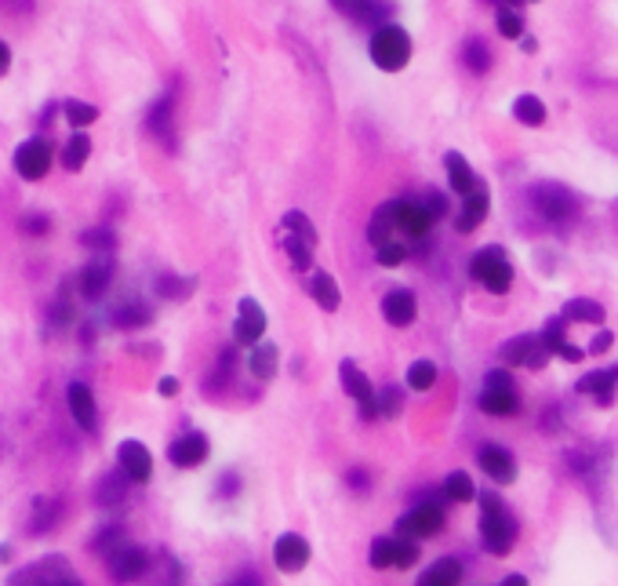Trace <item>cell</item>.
Instances as JSON below:
<instances>
[{"mask_svg":"<svg viewBox=\"0 0 618 586\" xmlns=\"http://www.w3.org/2000/svg\"><path fill=\"white\" fill-rule=\"evenodd\" d=\"M528 204L531 212L539 215L546 226H553V230H564V226H571L582 215L579 193H571L564 182H535L528 190Z\"/></svg>","mask_w":618,"mask_h":586,"instance_id":"1","label":"cell"},{"mask_svg":"<svg viewBox=\"0 0 618 586\" xmlns=\"http://www.w3.org/2000/svg\"><path fill=\"white\" fill-rule=\"evenodd\" d=\"M477 503H480V543H484V550L495 557L509 554L513 543H517V521H513V514H509L506 503L495 492L477 496Z\"/></svg>","mask_w":618,"mask_h":586,"instance_id":"2","label":"cell"},{"mask_svg":"<svg viewBox=\"0 0 618 586\" xmlns=\"http://www.w3.org/2000/svg\"><path fill=\"white\" fill-rule=\"evenodd\" d=\"M368 55L382 73H400L411 62V33L397 22H382L371 33Z\"/></svg>","mask_w":618,"mask_h":586,"instance_id":"3","label":"cell"},{"mask_svg":"<svg viewBox=\"0 0 618 586\" xmlns=\"http://www.w3.org/2000/svg\"><path fill=\"white\" fill-rule=\"evenodd\" d=\"M469 277H473L477 284H484L488 292L506 295L509 284H513V263H509L506 248H499V244L480 248V252L469 259Z\"/></svg>","mask_w":618,"mask_h":586,"instance_id":"4","label":"cell"},{"mask_svg":"<svg viewBox=\"0 0 618 586\" xmlns=\"http://www.w3.org/2000/svg\"><path fill=\"white\" fill-rule=\"evenodd\" d=\"M389 215H393V226H397V237H411V241H426L429 230H433V215L426 212V204L415 201V197H397L389 201Z\"/></svg>","mask_w":618,"mask_h":586,"instance_id":"5","label":"cell"},{"mask_svg":"<svg viewBox=\"0 0 618 586\" xmlns=\"http://www.w3.org/2000/svg\"><path fill=\"white\" fill-rule=\"evenodd\" d=\"M106 568H110V579L113 583H135L150 572V554L142 550V546H113L110 554H106Z\"/></svg>","mask_w":618,"mask_h":586,"instance_id":"6","label":"cell"},{"mask_svg":"<svg viewBox=\"0 0 618 586\" xmlns=\"http://www.w3.org/2000/svg\"><path fill=\"white\" fill-rule=\"evenodd\" d=\"M440 528H444V510H440L433 499H426V503L411 506L408 514L397 521V536L404 539H429L437 536Z\"/></svg>","mask_w":618,"mask_h":586,"instance_id":"7","label":"cell"},{"mask_svg":"<svg viewBox=\"0 0 618 586\" xmlns=\"http://www.w3.org/2000/svg\"><path fill=\"white\" fill-rule=\"evenodd\" d=\"M499 357L513 368H531V372H539L549 364V350L542 346L539 335H517V339H509V343L499 346Z\"/></svg>","mask_w":618,"mask_h":586,"instance_id":"8","label":"cell"},{"mask_svg":"<svg viewBox=\"0 0 618 586\" xmlns=\"http://www.w3.org/2000/svg\"><path fill=\"white\" fill-rule=\"evenodd\" d=\"M51 142L48 139H26L15 150V172H19V179H26V182H40L44 175L51 172Z\"/></svg>","mask_w":618,"mask_h":586,"instance_id":"9","label":"cell"},{"mask_svg":"<svg viewBox=\"0 0 618 586\" xmlns=\"http://www.w3.org/2000/svg\"><path fill=\"white\" fill-rule=\"evenodd\" d=\"M266 310H262L251 295H244L237 303V321H233V339L244 346H255L262 343V335H266Z\"/></svg>","mask_w":618,"mask_h":586,"instance_id":"10","label":"cell"},{"mask_svg":"<svg viewBox=\"0 0 618 586\" xmlns=\"http://www.w3.org/2000/svg\"><path fill=\"white\" fill-rule=\"evenodd\" d=\"M339 379H342V390H346L353 401L360 405V415L364 419H375V386H371V379L364 372H360L353 361H342L339 364Z\"/></svg>","mask_w":618,"mask_h":586,"instance_id":"11","label":"cell"},{"mask_svg":"<svg viewBox=\"0 0 618 586\" xmlns=\"http://www.w3.org/2000/svg\"><path fill=\"white\" fill-rule=\"evenodd\" d=\"M117 463H120V474L128 477L131 485H146L153 477V455L142 441H124L117 448Z\"/></svg>","mask_w":618,"mask_h":586,"instance_id":"12","label":"cell"},{"mask_svg":"<svg viewBox=\"0 0 618 586\" xmlns=\"http://www.w3.org/2000/svg\"><path fill=\"white\" fill-rule=\"evenodd\" d=\"M309 557H313V550H309L306 539L295 536V532L280 536L277 546H273V561H277V568L284 572V576H295V572H302V568L309 565Z\"/></svg>","mask_w":618,"mask_h":586,"instance_id":"13","label":"cell"},{"mask_svg":"<svg viewBox=\"0 0 618 586\" xmlns=\"http://www.w3.org/2000/svg\"><path fill=\"white\" fill-rule=\"evenodd\" d=\"M488 212H491V193L484 182H477V190H469L466 197H462V208H459V215H455V230L473 233L484 219H488Z\"/></svg>","mask_w":618,"mask_h":586,"instance_id":"14","label":"cell"},{"mask_svg":"<svg viewBox=\"0 0 618 586\" xmlns=\"http://www.w3.org/2000/svg\"><path fill=\"white\" fill-rule=\"evenodd\" d=\"M477 463L495 485H513V481H517V463H513V455L502 445H484L477 455Z\"/></svg>","mask_w":618,"mask_h":586,"instance_id":"15","label":"cell"},{"mask_svg":"<svg viewBox=\"0 0 618 586\" xmlns=\"http://www.w3.org/2000/svg\"><path fill=\"white\" fill-rule=\"evenodd\" d=\"M11 586H80V579H73L70 572H66V565H59V561L51 557L44 565L19 572V576L11 579Z\"/></svg>","mask_w":618,"mask_h":586,"instance_id":"16","label":"cell"},{"mask_svg":"<svg viewBox=\"0 0 618 586\" xmlns=\"http://www.w3.org/2000/svg\"><path fill=\"white\" fill-rule=\"evenodd\" d=\"M168 459L171 466H182V470H193V466H200L204 459H208V437L204 434H182L179 441H171L168 445Z\"/></svg>","mask_w":618,"mask_h":586,"instance_id":"17","label":"cell"},{"mask_svg":"<svg viewBox=\"0 0 618 586\" xmlns=\"http://www.w3.org/2000/svg\"><path fill=\"white\" fill-rule=\"evenodd\" d=\"M575 390L586 397H593L597 405H615V390H618V364L615 368H600V372L582 375Z\"/></svg>","mask_w":618,"mask_h":586,"instance_id":"18","label":"cell"},{"mask_svg":"<svg viewBox=\"0 0 618 586\" xmlns=\"http://www.w3.org/2000/svg\"><path fill=\"white\" fill-rule=\"evenodd\" d=\"M382 314H386V321L393 324V328H408V324H415V317H419L415 292H411V288H393V292L382 299Z\"/></svg>","mask_w":618,"mask_h":586,"instance_id":"19","label":"cell"},{"mask_svg":"<svg viewBox=\"0 0 618 586\" xmlns=\"http://www.w3.org/2000/svg\"><path fill=\"white\" fill-rule=\"evenodd\" d=\"M146 124L168 150H175V95H164V99L153 102L150 113H146Z\"/></svg>","mask_w":618,"mask_h":586,"instance_id":"20","label":"cell"},{"mask_svg":"<svg viewBox=\"0 0 618 586\" xmlns=\"http://www.w3.org/2000/svg\"><path fill=\"white\" fill-rule=\"evenodd\" d=\"M539 339H542V346H546L549 354H557L560 361H582V350L575 343H568V339H564V317H549L546 321V328H542L539 332Z\"/></svg>","mask_w":618,"mask_h":586,"instance_id":"21","label":"cell"},{"mask_svg":"<svg viewBox=\"0 0 618 586\" xmlns=\"http://www.w3.org/2000/svg\"><path fill=\"white\" fill-rule=\"evenodd\" d=\"M70 412L77 419L80 430H95L99 426V408H95V394L88 383H70Z\"/></svg>","mask_w":618,"mask_h":586,"instance_id":"22","label":"cell"},{"mask_svg":"<svg viewBox=\"0 0 618 586\" xmlns=\"http://www.w3.org/2000/svg\"><path fill=\"white\" fill-rule=\"evenodd\" d=\"M110 281H113V263H110V255H106V259H95L91 266H84V273H80V295L95 303V299L106 295Z\"/></svg>","mask_w":618,"mask_h":586,"instance_id":"23","label":"cell"},{"mask_svg":"<svg viewBox=\"0 0 618 586\" xmlns=\"http://www.w3.org/2000/svg\"><path fill=\"white\" fill-rule=\"evenodd\" d=\"M480 412L495 415V419H509V415L520 412V397L513 386H506V390H491V386H484L480 390Z\"/></svg>","mask_w":618,"mask_h":586,"instance_id":"24","label":"cell"},{"mask_svg":"<svg viewBox=\"0 0 618 586\" xmlns=\"http://www.w3.org/2000/svg\"><path fill=\"white\" fill-rule=\"evenodd\" d=\"M444 168H448V182H451V190L459 193V197H466L469 190H477V172L469 168V161L462 157L459 150H448L444 153Z\"/></svg>","mask_w":618,"mask_h":586,"instance_id":"25","label":"cell"},{"mask_svg":"<svg viewBox=\"0 0 618 586\" xmlns=\"http://www.w3.org/2000/svg\"><path fill=\"white\" fill-rule=\"evenodd\" d=\"M309 295H313V303L320 306V310H328V314H335L342 306V292H339V281L331 277V273H313L309 277Z\"/></svg>","mask_w":618,"mask_h":586,"instance_id":"26","label":"cell"},{"mask_svg":"<svg viewBox=\"0 0 618 586\" xmlns=\"http://www.w3.org/2000/svg\"><path fill=\"white\" fill-rule=\"evenodd\" d=\"M248 368H251V375H255L259 383H270L273 375H277V368H280V350L273 343H255L251 346Z\"/></svg>","mask_w":618,"mask_h":586,"instance_id":"27","label":"cell"},{"mask_svg":"<svg viewBox=\"0 0 618 586\" xmlns=\"http://www.w3.org/2000/svg\"><path fill=\"white\" fill-rule=\"evenodd\" d=\"M459 583H462L459 557H440L437 565H429L419 579V586H459Z\"/></svg>","mask_w":618,"mask_h":586,"instance_id":"28","label":"cell"},{"mask_svg":"<svg viewBox=\"0 0 618 586\" xmlns=\"http://www.w3.org/2000/svg\"><path fill=\"white\" fill-rule=\"evenodd\" d=\"M91 135H84V132H73L70 139H66V146H62V168L66 172H80L84 164H88V157H91Z\"/></svg>","mask_w":618,"mask_h":586,"instance_id":"29","label":"cell"},{"mask_svg":"<svg viewBox=\"0 0 618 586\" xmlns=\"http://www.w3.org/2000/svg\"><path fill=\"white\" fill-rule=\"evenodd\" d=\"M368 241L375 244V248H379V244H386V241H400V237H397V226H393V215H389V201L379 204V208H375V215H371Z\"/></svg>","mask_w":618,"mask_h":586,"instance_id":"30","label":"cell"},{"mask_svg":"<svg viewBox=\"0 0 618 586\" xmlns=\"http://www.w3.org/2000/svg\"><path fill=\"white\" fill-rule=\"evenodd\" d=\"M513 117H517L520 124H528V128H542V124H546V102H542L539 95H520V99L513 102Z\"/></svg>","mask_w":618,"mask_h":586,"instance_id":"31","label":"cell"},{"mask_svg":"<svg viewBox=\"0 0 618 586\" xmlns=\"http://www.w3.org/2000/svg\"><path fill=\"white\" fill-rule=\"evenodd\" d=\"M62 117H66V124H73L77 132H84L88 124L99 121V106H91V102H80V99H62Z\"/></svg>","mask_w":618,"mask_h":586,"instance_id":"32","label":"cell"},{"mask_svg":"<svg viewBox=\"0 0 618 586\" xmlns=\"http://www.w3.org/2000/svg\"><path fill=\"white\" fill-rule=\"evenodd\" d=\"M564 321H579V324H604V306L593 303V299H571L568 306H564Z\"/></svg>","mask_w":618,"mask_h":586,"instance_id":"33","label":"cell"},{"mask_svg":"<svg viewBox=\"0 0 618 586\" xmlns=\"http://www.w3.org/2000/svg\"><path fill=\"white\" fill-rule=\"evenodd\" d=\"M462 62H466L469 73H488L491 70V48L480 37H469L462 44Z\"/></svg>","mask_w":618,"mask_h":586,"instance_id":"34","label":"cell"},{"mask_svg":"<svg viewBox=\"0 0 618 586\" xmlns=\"http://www.w3.org/2000/svg\"><path fill=\"white\" fill-rule=\"evenodd\" d=\"M444 499H451V503H473V499H477V488H473L469 474H462V470L448 474V481H444Z\"/></svg>","mask_w":618,"mask_h":586,"instance_id":"35","label":"cell"},{"mask_svg":"<svg viewBox=\"0 0 618 586\" xmlns=\"http://www.w3.org/2000/svg\"><path fill=\"white\" fill-rule=\"evenodd\" d=\"M193 288H197V281L193 277H175V273H164L157 281V292L164 295V299H190L193 295Z\"/></svg>","mask_w":618,"mask_h":586,"instance_id":"36","label":"cell"},{"mask_svg":"<svg viewBox=\"0 0 618 586\" xmlns=\"http://www.w3.org/2000/svg\"><path fill=\"white\" fill-rule=\"evenodd\" d=\"M280 226H284V233H291V237H299V241H306V244H313V248H317V226L309 223V215L288 212L284 219H280Z\"/></svg>","mask_w":618,"mask_h":586,"instance_id":"37","label":"cell"},{"mask_svg":"<svg viewBox=\"0 0 618 586\" xmlns=\"http://www.w3.org/2000/svg\"><path fill=\"white\" fill-rule=\"evenodd\" d=\"M433 383H437V364L433 361H415L408 368V386L411 390L426 394V390H433Z\"/></svg>","mask_w":618,"mask_h":586,"instance_id":"38","label":"cell"},{"mask_svg":"<svg viewBox=\"0 0 618 586\" xmlns=\"http://www.w3.org/2000/svg\"><path fill=\"white\" fill-rule=\"evenodd\" d=\"M284 252H288V259H291V266L299 273H306L309 266H313V244H306V241H299V237H284Z\"/></svg>","mask_w":618,"mask_h":586,"instance_id":"39","label":"cell"},{"mask_svg":"<svg viewBox=\"0 0 618 586\" xmlns=\"http://www.w3.org/2000/svg\"><path fill=\"white\" fill-rule=\"evenodd\" d=\"M408 255H411V244L408 241H386V244H379V248H375V259H379V266H389V270L404 263Z\"/></svg>","mask_w":618,"mask_h":586,"instance_id":"40","label":"cell"},{"mask_svg":"<svg viewBox=\"0 0 618 586\" xmlns=\"http://www.w3.org/2000/svg\"><path fill=\"white\" fill-rule=\"evenodd\" d=\"M400 408H404V394L397 386H382V394H375V412L386 415V419H397Z\"/></svg>","mask_w":618,"mask_h":586,"instance_id":"41","label":"cell"},{"mask_svg":"<svg viewBox=\"0 0 618 586\" xmlns=\"http://www.w3.org/2000/svg\"><path fill=\"white\" fill-rule=\"evenodd\" d=\"M499 33L506 37V41H520L524 37V19H520L517 8H499Z\"/></svg>","mask_w":618,"mask_h":586,"instance_id":"42","label":"cell"},{"mask_svg":"<svg viewBox=\"0 0 618 586\" xmlns=\"http://www.w3.org/2000/svg\"><path fill=\"white\" fill-rule=\"evenodd\" d=\"M415 561H419V543L404 536L393 539V568H411Z\"/></svg>","mask_w":618,"mask_h":586,"instance_id":"43","label":"cell"},{"mask_svg":"<svg viewBox=\"0 0 618 586\" xmlns=\"http://www.w3.org/2000/svg\"><path fill=\"white\" fill-rule=\"evenodd\" d=\"M368 561H371V568H393V539H375Z\"/></svg>","mask_w":618,"mask_h":586,"instance_id":"44","label":"cell"},{"mask_svg":"<svg viewBox=\"0 0 618 586\" xmlns=\"http://www.w3.org/2000/svg\"><path fill=\"white\" fill-rule=\"evenodd\" d=\"M19 230L26 233V237H48V233H51V219H48V215H22Z\"/></svg>","mask_w":618,"mask_h":586,"instance_id":"45","label":"cell"},{"mask_svg":"<svg viewBox=\"0 0 618 586\" xmlns=\"http://www.w3.org/2000/svg\"><path fill=\"white\" fill-rule=\"evenodd\" d=\"M150 321V314H146V310H142V306H124V310H117V324L120 328H142V324Z\"/></svg>","mask_w":618,"mask_h":586,"instance_id":"46","label":"cell"},{"mask_svg":"<svg viewBox=\"0 0 618 586\" xmlns=\"http://www.w3.org/2000/svg\"><path fill=\"white\" fill-rule=\"evenodd\" d=\"M120 477H124V474L110 477V481H102V485H99V503L102 506H113V503H120V499H124V485H120Z\"/></svg>","mask_w":618,"mask_h":586,"instance_id":"47","label":"cell"},{"mask_svg":"<svg viewBox=\"0 0 618 586\" xmlns=\"http://www.w3.org/2000/svg\"><path fill=\"white\" fill-rule=\"evenodd\" d=\"M84 244H88V248H99V252H113V248H117V237H113V230H88L84 233Z\"/></svg>","mask_w":618,"mask_h":586,"instance_id":"48","label":"cell"},{"mask_svg":"<svg viewBox=\"0 0 618 586\" xmlns=\"http://www.w3.org/2000/svg\"><path fill=\"white\" fill-rule=\"evenodd\" d=\"M422 204H426V212L433 215V223L448 215V197H444V193H437V190H429L426 197H422Z\"/></svg>","mask_w":618,"mask_h":586,"instance_id":"49","label":"cell"},{"mask_svg":"<svg viewBox=\"0 0 618 586\" xmlns=\"http://www.w3.org/2000/svg\"><path fill=\"white\" fill-rule=\"evenodd\" d=\"M484 386H491V390H506V386H513V375H509L506 368H495V372L484 375Z\"/></svg>","mask_w":618,"mask_h":586,"instance_id":"50","label":"cell"},{"mask_svg":"<svg viewBox=\"0 0 618 586\" xmlns=\"http://www.w3.org/2000/svg\"><path fill=\"white\" fill-rule=\"evenodd\" d=\"M611 343H615V335H611V332L593 335V343H589V354H608V350H611Z\"/></svg>","mask_w":618,"mask_h":586,"instance_id":"51","label":"cell"},{"mask_svg":"<svg viewBox=\"0 0 618 586\" xmlns=\"http://www.w3.org/2000/svg\"><path fill=\"white\" fill-rule=\"evenodd\" d=\"M70 317H73V310H70V303H62V299H59V303H55V306H51V324H66V321H70Z\"/></svg>","mask_w":618,"mask_h":586,"instance_id":"52","label":"cell"},{"mask_svg":"<svg viewBox=\"0 0 618 586\" xmlns=\"http://www.w3.org/2000/svg\"><path fill=\"white\" fill-rule=\"evenodd\" d=\"M157 390H160V397H175L179 394V379H175V375H164L157 383Z\"/></svg>","mask_w":618,"mask_h":586,"instance_id":"53","label":"cell"},{"mask_svg":"<svg viewBox=\"0 0 618 586\" xmlns=\"http://www.w3.org/2000/svg\"><path fill=\"white\" fill-rule=\"evenodd\" d=\"M226 586H262V579L255 576V572H240L237 579H230Z\"/></svg>","mask_w":618,"mask_h":586,"instance_id":"54","label":"cell"},{"mask_svg":"<svg viewBox=\"0 0 618 586\" xmlns=\"http://www.w3.org/2000/svg\"><path fill=\"white\" fill-rule=\"evenodd\" d=\"M11 70V48L4 41H0V77H4V73Z\"/></svg>","mask_w":618,"mask_h":586,"instance_id":"55","label":"cell"},{"mask_svg":"<svg viewBox=\"0 0 618 586\" xmlns=\"http://www.w3.org/2000/svg\"><path fill=\"white\" fill-rule=\"evenodd\" d=\"M499 586H528V576H506Z\"/></svg>","mask_w":618,"mask_h":586,"instance_id":"56","label":"cell"},{"mask_svg":"<svg viewBox=\"0 0 618 586\" xmlns=\"http://www.w3.org/2000/svg\"><path fill=\"white\" fill-rule=\"evenodd\" d=\"M520 48H524V51L531 55V51L539 48V41H535V37H520Z\"/></svg>","mask_w":618,"mask_h":586,"instance_id":"57","label":"cell"},{"mask_svg":"<svg viewBox=\"0 0 618 586\" xmlns=\"http://www.w3.org/2000/svg\"><path fill=\"white\" fill-rule=\"evenodd\" d=\"M520 4H531V0H520Z\"/></svg>","mask_w":618,"mask_h":586,"instance_id":"58","label":"cell"}]
</instances>
